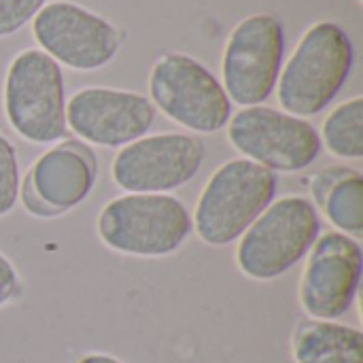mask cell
<instances>
[{
  "label": "cell",
  "instance_id": "1",
  "mask_svg": "<svg viewBox=\"0 0 363 363\" xmlns=\"http://www.w3.org/2000/svg\"><path fill=\"white\" fill-rule=\"evenodd\" d=\"M349 34L334 21L311 26L279 74V104L296 117H313L340 94L353 68Z\"/></svg>",
  "mask_w": 363,
  "mask_h": 363
},
{
  "label": "cell",
  "instance_id": "2",
  "mask_svg": "<svg viewBox=\"0 0 363 363\" xmlns=\"http://www.w3.org/2000/svg\"><path fill=\"white\" fill-rule=\"evenodd\" d=\"M279 187L277 172L236 157L221 164L206 181L191 219L198 238L211 247L236 242L268 208Z\"/></svg>",
  "mask_w": 363,
  "mask_h": 363
},
{
  "label": "cell",
  "instance_id": "3",
  "mask_svg": "<svg viewBox=\"0 0 363 363\" xmlns=\"http://www.w3.org/2000/svg\"><path fill=\"white\" fill-rule=\"evenodd\" d=\"M96 232L104 247L132 257H166L191 234L187 206L170 194H123L102 206Z\"/></svg>",
  "mask_w": 363,
  "mask_h": 363
},
{
  "label": "cell",
  "instance_id": "4",
  "mask_svg": "<svg viewBox=\"0 0 363 363\" xmlns=\"http://www.w3.org/2000/svg\"><path fill=\"white\" fill-rule=\"evenodd\" d=\"M317 206L302 196L272 200L238 238L236 266L253 281H274L300 264L319 238Z\"/></svg>",
  "mask_w": 363,
  "mask_h": 363
},
{
  "label": "cell",
  "instance_id": "5",
  "mask_svg": "<svg viewBox=\"0 0 363 363\" xmlns=\"http://www.w3.org/2000/svg\"><path fill=\"white\" fill-rule=\"evenodd\" d=\"M2 100L11 128L23 140L51 145L66 136L62 68L45 51L23 49L11 60Z\"/></svg>",
  "mask_w": 363,
  "mask_h": 363
},
{
  "label": "cell",
  "instance_id": "6",
  "mask_svg": "<svg viewBox=\"0 0 363 363\" xmlns=\"http://www.w3.org/2000/svg\"><path fill=\"white\" fill-rule=\"evenodd\" d=\"M151 104L174 123L196 132H221L232 117V102L219 79L187 53H164L149 74Z\"/></svg>",
  "mask_w": 363,
  "mask_h": 363
},
{
  "label": "cell",
  "instance_id": "7",
  "mask_svg": "<svg viewBox=\"0 0 363 363\" xmlns=\"http://www.w3.org/2000/svg\"><path fill=\"white\" fill-rule=\"evenodd\" d=\"M228 140L272 172H300L311 168L321 153V136L302 117L268 106H245L228 121Z\"/></svg>",
  "mask_w": 363,
  "mask_h": 363
},
{
  "label": "cell",
  "instance_id": "8",
  "mask_svg": "<svg viewBox=\"0 0 363 363\" xmlns=\"http://www.w3.org/2000/svg\"><path fill=\"white\" fill-rule=\"evenodd\" d=\"M283 55L285 32L274 15L259 13L236 23L221 57V85L230 102L242 108L266 102L277 87Z\"/></svg>",
  "mask_w": 363,
  "mask_h": 363
},
{
  "label": "cell",
  "instance_id": "9",
  "mask_svg": "<svg viewBox=\"0 0 363 363\" xmlns=\"http://www.w3.org/2000/svg\"><path fill=\"white\" fill-rule=\"evenodd\" d=\"M32 34L40 51L79 72L111 64L123 43V32L115 23L68 0L45 4L32 19Z\"/></svg>",
  "mask_w": 363,
  "mask_h": 363
},
{
  "label": "cell",
  "instance_id": "10",
  "mask_svg": "<svg viewBox=\"0 0 363 363\" xmlns=\"http://www.w3.org/2000/svg\"><path fill=\"white\" fill-rule=\"evenodd\" d=\"M204 160L206 147L198 136L162 132L121 147L111 177L125 194H170L194 181Z\"/></svg>",
  "mask_w": 363,
  "mask_h": 363
},
{
  "label": "cell",
  "instance_id": "11",
  "mask_svg": "<svg viewBox=\"0 0 363 363\" xmlns=\"http://www.w3.org/2000/svg\"><path fill=\"white\" fill-rule=\"evenodd\" d=\"M300 277L298 300L311 319L338 321L345 317L359 291L363 251L357 238L342 232H328L306 253Z\"/></svg>",
  "mask_w": 363,
  "mask_h": 363
},
{
  "label": "cell",
  "instance_id": "12",
  "mask_svg": "<svg viewBox=\"0 0 363 363\" xmlns=\"http://www.w3.org/2000/svg\"><path fill=\"white\" fill-rule=\"evenodd\" d=\"M98 179V160L83 140H62L47 149L19 185L23 208L36 219H55L87 200Z\"/></svg>",
  "mask_w": 363,
  "mask_h": 363
},
{
  "label": "cell",
  "instance_id": "13",
  "mask_svg": "<svg viewBox=\"0 0 363 363\" xmlns=\"http://www.w3.org/2000/svg\"><path fill=\"white\" fill-rule=\"evenodd\" d=\"M155 123V106L138 91L83 87L66 102V125L96 147H125L147 136Z\"/></svg>",
  "mask_w": 363,
  "mask_h": 363
},
{
  "label": "cell",
  "instance_id": "14",
  "mask_svg": "<svg viewBox=\"0 0 363 363\" xmlns=\"http://www.w3.org/2000/svg\"><path fill=\"white\" fill-rule=\"evenodd\" d=\"M315 206L330 219L336 232L362 238L363 234V177L349 166H330L311 181Z\"/></svg>",
  "mask_w": 363,
  "mask_h": 363
},
{
  "label": "cell",
  "instance_id": "15",
  "mask_svg": "<svg viewBox=\"0 0 363 363\" xmlns=\"http://www.w3.org/2000/svg\"><path fill=\"white\" fill-rule=\"evenodd\" d=\"M296 363H363L362 330L338 321L306 319L291 338Z\"/></svg>",
  "mask_w": 363,
  "mask_h": 363
},
{
  "label": "cell",
  "instance_id": "16",
  "mask_svg": "<svg viewBox=\"0 0 363 363\" xmlns=\"http://www.w3.org/2000/svg\"><path fill=\"white\" fill-rule=\"evenodd\" d=\"M321 143L332 155L340 160H362L363 157V98L355 96L340 102L323 121Z\"/></svg>",
  "mask_w": 363,
  "mask_h": 363
},
{
  "label": "cell",
  "instance_id": "17",
  "mask_svg": "<svg viewBox=\"0 0 363 363\" xmlns=\"http://www.w3.org/2000/svg\"><path fill=\"white\" fill-rule=\"evenodd\" d=\"M19 160L13 143L0 132V219L11 215L19 202Z\"/></svg>",
  "mask_w": 363,
  "mask_h": 363
},
{
  "label": "cell",
  "instance_id": "18",
  "mask_svg": "<svg viewBox=\"0 0 363 363\" xmlns=\"http://www.w3.org/2000/svg\"><path fill=\"white\" fill-rule=\"evenodd\" d=\"M45 4L47 0H0V38L17 34Z\"/></svg>",
  "mask_w": 363,
  "mask_h": 363
},
{
  "label": "cell",
  "instance_id": "19",
  "mask_svg": "<svg viewBox=\"0 0 363 363\" xmlns=\"http://www.w3.org/2000/svg\"><path fill=\"white\" fill-rule=\"evenodd\" d=\"M23 294V283L19 279L13 262L0 251V308L17 302Z\"/></svg>",
  "mask_w": 363,
  "mask_h": 363
},
{
  "label": "cell",
  "instance_id": "20",
  "mask_svg": "<svg viewBox=\"0 0 363 363\" xmlns=\"http://www.w3.org/2000/svg\"><path fill=\"white\" fill-rule=\"evenodd\" d=\"M77 363H123L121 359L113 357V355H106V353H89V355H83Z\"/></svg>",
  "mask_w": 363,
  "mask_h": 363
}]
</instances>
